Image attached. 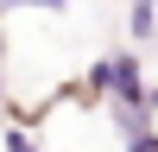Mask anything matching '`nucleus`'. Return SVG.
<instances>
[{
  "instance_id": "f257e3e1",
  "label": "nucleus",
  "mask_w": 158,
  "mask_h": 152,
  "mask_svg": "<svg viewBox=\"0 0 158 152\" xmlns=\"http://www.w3.org/2000/svg\"><path fill=\"white\" fill-rule=\"evenodd\" d=\"M82 82H89V95H108V101H146V70H139L133 51H120V57H95Z\"/></svg>"
},
{
  "instance_id": "f03ea898",
  "label": "nucleus",
  "mask_w": 158,
  "mask_h": 152,
  "mask_svg": "<svg viewBox=\"0 0 158 152\" xmlns=\"http://www.w3.org/2000/svg\"><path fill=\"white\" fill-rule=\"evenodd\" d=\"M127 38H133V44H152V38H158V0H133V13H127Z\"/></svg>"
},
{
  "instance_id": "7ed1b4c3",
  "label": "nucleus",
  "mask_w": 158,
  "mask_h": 152,
  "mask_svg": "<svg viewBox=\"0 0 158 152\" xmlns=\"http://www.w3.org/2000/svg\"><path fill=\"white\" fill-rule=\"evenodd\" d=\"M6 152H44V146L32 139V127H6Z\"/></svg>"
},
{
  "instance_id": "20e7f679",
  "label": "nucleus",
  "mask_w": 158,
  "mask_h": 152,
  "mask_svg": "<svg viewBox=\"0 0 158 152\" xmlns=\"http://www.w3.org/2000/svg\"><path fill=\"white\" fill-rule=\"evenodd\" d=\"M19 6H38V13H63L70 0H0V13H19Z\"/></svg>"
},
{
  "instance_id": "39448f33",
  "label": "nucleus",
  "mask_w": 158,
  "mask_h": 152,
  "mask_svg": "<svg viewBox=\"0 0 158 152\" xmlns=\"http://www.w3.org/2000/svg\"><path fill=\"white\" fill-rule=\"evenodd\" d=\"M120 146H127V152H158V133H152V127H139V133H127Z\"/></svg>"
},
{
  "instance_id": "423d86ee",
  "label": "nucleus",
  "mask_w": 158,
  "mask_h": 152,
  "mask_svg": "<svg viewBox=\"0 0 158 152\" xmlns=\"http://www.w3.org/2000/svg\"><path fill=\"white\" fill-rule=\"evenodd\" d=\"M146 120H158V89H146Z\"/></svg>"
},
{
  "instance_id": "0eeeda50",
  "label": "nucleus",
  "mask_w": 158,
  "mask_h": 152,
  "mask_svg": "<svg viewBox=\"0 0 158 152\" xmlns=\"http://www.w3.org/2000/svg\"><path fill=\"white\" fill-rule=\"evenodd\" d=\"M0 101H6V82H0Z\"/></svg>"
}]
</instances>
